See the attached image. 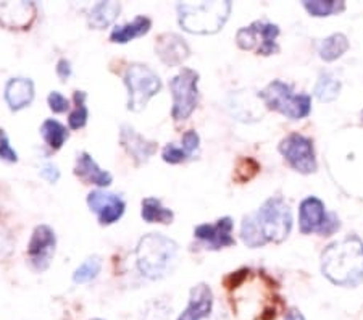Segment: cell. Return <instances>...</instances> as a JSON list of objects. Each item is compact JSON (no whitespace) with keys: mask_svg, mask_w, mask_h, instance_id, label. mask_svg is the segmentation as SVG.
Returning <instances> with one entry per match:
<instances>
[{"mask_svg":"<svg viewBox=\"0 0 363 320\" xmlns=\"http://www.w3.org/2000/svg\"><path fill=\"white\" fill-rule=\"evenodd\" d=\"M55 233L49 225H39L34 228L31 240H29L28 244V255L34 269L38 272L49 269L52 258L55 254Z\"/></svg>","mask_w":363,"mask_h":320,"instance_id":"cell-10","label":"cell"},{"mask_svg":"<svg viewBox=\"0 0 363 320\" xmlns=\"http://www.w3.org/2000/svg\"><path fill=\"white\" fill-rule=\"evenodd\" d=\"M102 269V260L99 255H91L73 273L74 283H89L96 278Z\"/></svg>","mask_w":363,"mask_h":320,"instance_id":"cell-26","label":"cell"},{"mask_svg":"<svg viewBox=\"0 0 363 320\" xmlns=\"http://www.w3.org/2000/svg\"><path fill=\"white\" fill-rule=\"evenodd\" d=\"M155 52L168 67H178L189 57L191 50L186 40L173 33L160 34L155 40Z\"/></svg>","mask_w":363,"mask_h":320,"instance_id":"cell-15","label":"cell"},{"mask_svg":"<svg viewBox=\"0 0 363 320\" xmlns=\"http://www.w3.org/2000/svg\"><path fill=\"white\" fill-rule=\"evenodd\" d=\"M40 135L52 149H60L68 139V130L57 120H45L40 126Z\"/></svg>","mask_w":363,"mask_h":320,"instance_id":"cell-24","label":"cell"},{"mask_svg":"<svg viewBox=\"0 0 363 320\" xmlns=\"http://www.w3.org/2000/svg\"><path fill=\"white\" fill-rule=\"evenodd\" d=\"M87 206L97 215L102 225H112L123 217L126 204L120 196L108 193L105 189H96L87 196Z\"/></svg>","mask_w":363,"mask_h":320,"instance_id":"cell-11","label":"cell"},{"mask_svg":"<svg viewBox=\"0 0 363 320\" xmlns=\"http://www.w3.org/2000/svg\"><path fill=\"white\" fill-rule=\"evenodd\" d=\"M349 49V40L344 34H333L318 44V54L326 62H333Z\"/></svg>","mask_w":363,"mask_h":320,"instance_id":"cell-23","label":"cell"},{"mask_svg":"<svg viewBox=\"0 0 363 320\" xmlns=\"http://www.w3.org/2000/svg\"><path fill=\"white\" fill-rule=\"evenodd\" d=\"M36 20L33 2H0V26L5 29H28Z\"/></svg>","mask_w":363,"mask_h":320,"instance_id":"cell-12","label":"cell"},{"mask_svg":"<svg viewBox=\"0 0 363 320\" xmlns=\"http://www.w3.org/2000/svg\"><path fill=\"white\" fill-rule=\"evenodd\" d=\"M341 83L331 73H321L317 86H315V96L321 102H333L339 96Z\"/></svg>","mask_w":363,"mask_h":320,"instance_id":"cell-25","label":"cell"},{"mask_svg":"<svg viewBox=\"0 0 363 320\" xmlns=\"http://www.w3.org/2000/svg\"><path fill=\"white\" fill-rule=\"evenodd\" d=\"M13 248L15 240L13 236H11L10 230L5 225L0 224V260L7 259L9 255L13 253Z\"/></svg>","mask_w":363,"mask_h":320,"instance_id":"cell-30","label":"cell"},{"mask_svg":"<svg viewBox=\"0 0 363 320\" xmlns=\"http://www.w3.org/2000/svg\"><path fill=\"white\" fill-rule=\"evenodd\" d=\"M279 153L284 159L301 173H313L317 170V160H315L313 145L308 138L292 133L286 136L279 144Z\"/></svg>","mask_w":363,"mask_h":320,"instance_id":"cell-9","label":"cell"},{"mask_svg":"<svg viewBox=\"0 0 363 320\" xmlns=\"http://www.w3.org/2000/svg\"><path fill=\"white\" fill-rule=\"evenodd\" d=\"M286 320H306L301 312L297 309H291L288 314H286Z\"/></svg>","mask_w":363,"mask_h":320,"instance_id":"cell-38","label":"cell"},{"mask_svg":"<svg viewBox=\"0 0 363 320\" xmlns=\"http://www.w3.org/2000/svg\"><path fill=\"white\" fill-rule=\"evenodd\" d=\"M74 102L76 107L72 114L68 116V125L72 130H79L87 123V118H89V110L86 107V92L76 91L74 92Z\"/></svg>","mask_w":363,"mask_h":320,"instance_id":"cell-27","label":"cell"},{"mask_svg":"<svg viewBox=\"0 0 363 320\" xmlns=\"http://www.w3.org/2000/svg\"><path fill=\"white\" fill-rule=\"evenodd\" d=\"M57 75L62 81H67L72 77V63H69L67 58H60L57 63Z\"/></svg>","mask_w":363,"mask_h":320,"instance_id":"cell-36","label":"cell"},{"mask_svg":"<svg viewBox=\"0 0 363 320\" xmlns=\"http://www.w3.org/2000/svg\"><path fill=\"white\" fill-rule=\"evenodd\" d=\"M150 28H152L150 18H147V16H136V18L130 23L115 26L112 34H110V39H112V43H116V44H126L133 39L147 34L150 31Z\"/></svg>","mask_w":363,"mask_h":320,"instance_id":"cell-20","label":"cell"},{"mask_svg":"<svg viewBox=\"0 0 363 320\" xmlns=\"http://www.w3.org/2000/svg\"><path fill=\"white\" fill-rule=\"evenodd\" d=\"M259 170H260V165L257 164L254 159H250V157H244V159L238 162L236 170H234V180H236L238 183L250 182V180L259 173Z\"/></svg>","mask_w":363,"mask_h":320,"instance_id":"cell-29","label":"cell"},{"mask_svg":"<svg viewBox=\"0 0 363 320\" xmlns=\"http://www.w3.org/2000/svg\"><path fill=\"white\" fill-rule=\"evenodd\" d=\"M125 84L128 87V109L131 112L144 110L147 102L160 91L162 81L154 70L143 63H133L125 73Z\"/></svg>","mask_w":363,"mask_h":320,"instance_id":"cell-5","label":"cell"},{"mask_svg":"<svg viewBox=\"0 0 363 320\" xmlns=\"http://www.w3.org/2000/svg\"><path fill=\"white\" fill-rule=\"evenodd\" d=\"M121 10L118 2H99L91 9L87 15V23L94 29H104L112 25Z\"/></svg>","mask_w":363,"mask_h":320,"instance_id":"cell-21","label":"cell"},{"mask_svg":"<svg viewBox=\"0 0 363 320\" xmlns=\"http://www.w3.org/2000/svg\"><path fill=\"white\" fill-rule=\"evenodd\" d=\"M268 109L277 110L291 120H301L310 114V97L307 94H294L289 84L273 81L259 96Z\"/></svg>","mask_w":363,"mask_h":320,"instance_id":"cell-6","label":"cell"},{"mask_svg":"<svg viewBox=\"0 0 363 320\" xmlns=\"http://www.w3.org/2000/svg\"><path fill=\"white\" fill-rule=\"evenodd\" d=\"M247 273H249V270H239V272H236V273H233V275H230L226 278V285H228V288H238L239 285H241L242 282H244V278L247 277Z\"/></svg>","mask_w":363,"mask_h":320,"instance_id":"cell-37","label":"cell"},{"mask_svg":"<svg viewBox=\"0 0 363 320\" xmlns=\"http://www.w3.org/2000/svg\"><path fill=\"white\" fill-rule=\"evenodd\" d=\"M303 7L313 16H330L344 10V2H335V0H315V2H303Z\"/></svg>","mask_w":363,"mask_h":320,"instance_id":"cell-28","label":"cell"},{"mask_svg":"<svg viewBox=\"0 0 363 320\" xmlns=\"http://www.w3.org/2000/svg\"><path fill=\"white\" fill-rule=\"evenodd\" d=\"M34 99V83L28 78H11L5 86V101L11 110L28 107Z\"/></svg>","mask_w":363,"mask_h":320,"instance_id":"cell-19","label":"cell"},{"mask_svg":"<svg viewBox=\"0 0 363 320\" xmlns=\"http://www.w3.org/2000/svg\"><path fill=\"white\" fill-rule=\"evenodd\" d=\"M199 73L191 68H183L169 81V89L173 94L172 115L177 121L189 118L199 102Z\"/></svg>","mask_w":363,"mask_h":320,"instance_id":"cell-7","label":"cell"},{"mask_svg":"<svg viewBox=\"0 0 363 320\" xmlns=\"http://www.w3.org/2000/svg\"><path fill=\"white\" fill-rule=\"evenodd\" d=\"M183 149L186 150L187 155H194L196 150L199 149V135L196 131H186L183 136Z\"/></svg>","mask_w":363,"mask_h":320,"instance_id":"cell-34","label":"cell"},{"mask_svg":"<svg viewBox=\"0 0 363 320\" xmlns=\"http://www.w3.org/2000/svg\"><path fill=\"white\" fill-rule=\"evenodd\" d=\"M179 25L192 34H215L225 26L231 13V2L179 4Z\"/></svg>","mask_w":363,"mask_h":320,"instance_id":"cell-4","label":"cell"},{"mask_svg":"<svg viewBox=\"0 0 363 320\" xmlns=\"http://www.w3.org/2000/svg\"><path fill=\"white\" fill-rule=\"evenodd\" d=\"M94 320H104V319H94Z\"/></svg>","mask_w":363,"mask_h":320,"instance_id":"cell-39","label":"cell"},{"mask_svg":"<svg viewBox=\"0 0 363 320\" xmlns=\"http://www.w3.org/2000/svg\"><path fill=\"white\" fill-rule=\"evenodd\" d=\"M47 101H49V107H50V110L54 114H63V112H67V110L69 109L68 99L65 96H62L60 92H57V91L50 92L49 99H47Z\"/></svg>","mask_w":363,"mask_h":320,"instance_id":"cell-32","label":"cell"},{"mask_svg":"<svg viewBox=\"0 0 363 320\" xmlns=\"http://www.w3.org/2000/svg\"><path fill=\"white\" fill-rule=\"evenodd\" d=\"M328 215L325 212L323 202L317 197H307L301 204V211H298V224H301V231L303 235L318 231L321 233L326 224Z\"/></svg>","mask_w":363,"mask_h":320,"instance_id":"cell-17","label":"cell"},{"mask_svg":"<svg viewBox=\"0 0 363 320\" xmlns=\"http://www.w3.org/2000/svg\"><path fill=\"white\" fill-rule=\"evenodd\" d=\"M321 270L335 285H360L363 282V243L357 236L333 243L321 255Z\"/></svg>","mask_w":363,"mask_h":320,"instance_id":"cell-2","label":"cell"},{"mask_svg":"<svg viewBox=\"0 0 363 320\" xmlns=\"http://www.w3.org/2000/svg\"><path fill=\"white\" fill-rule=\"evenodd\" d=\"M233 226V220L230 217H223L215 225H199L194 230V235L207 246V249L216 251V249H223L234 244V238L231 236Z\"/></svg>","mask_w":363,"mask_h":320,"instance_id":"cell-13","label":"cell"},{"mask_svg":"<svg viewBox=\"0 0 363 320\" xmlns=\"http://www.w3.org/2000/svg\"><path fill=\"white\" fill-rule=\"evenodd\" d=\"M279 28L273 23L254 21L250 26L241 28L236 34V43L244 50H257L262 55H272L278 52L277 38Z\"/></svg>","mask_w":363,"mask_h":320,"instance_id":"cell-8","label":"cell"},{"mask_svg":"<svg viewBox=\"0 0 363 320\" xmlns=\"http://www.w3.org/2000/svg\"><path fill=\"white\" fill-rule=\"evenodd\" d=\"M213 306V293L205 283H199L191 289L189 304L178 320H202L210 316Z\"/></svg>","mask_w":363,"mask_h":320,"instance_id":"cell-16","label":"cell"},{"mask_svg":"<svg viewBox=\"0 0 363 320\" xmlns=\"http://www.w3.org/2000/svg\"><path fill=\"white\" fill-rule=\"evenodd\" d=\"M292 228V214L281 197H272L254 214L245 215L241 238L245 246L260 248L267 243L284 241Z\"/></svg>","mask_w":363,"mask_h":320,"instance_id":"cell-1","label":"cell"},{"mask_svg":"<svg viewBox=\"0 0 363 320\" xmlns=\"http://www.w3.org/2000/svg\"><path fill=\"white\" fill-rule=\"evenodd\" d=\"M74 175L83 180L84 183L97 184V186H102V188H107V186L112 184V180H113L112 175H110L107 170H102V168L97 165V162L94 160L87 153H81L78 155V159H76Z\"/></svg>","mask_w":363,"mask_h":320,"instance_id":"cell-18","label":"cell"},{"mask_svg":"<svg viewBox=\"0 0 363 320\" xmlns=\"http://www.w3.org/2000/svg\"><path fill=\"white\" fill-rule=\"evenodd\" d=\"M140 215H143V219L147 224L168 225L172 224L174 219L172 209H167L157 197H145L143 201V211H140Z\"/></svg>","mask_w":363,"mask_h":320,"instance_id":"cell-22","label":"cell"},{"mask_svg":"<svg viewBox=\"0 0 363 320\" xmlns=\"http://www.w3.org/2000/svg\"><path fill=\"white\" fill-rule=\"evenodd\" d=\"M0 159L7 160V162H16L18 160V154L11 149L10 141L7 135H5L4 130H0Z\"/></svg>","mask_w":363,"mask_h":320,"instance_id":"cell-33","label":"cell"},{"mask_svg":"<svg viewBox=\"0 0 363 320\" xmlns=\"http://www.w3.org/2000/svg\"><path fill=\"white\" fill-rule=\"evenodd\" d=\"M40 177L45 178L49 183H57L60 178V170L54 164H45L40 168Z\"/></svg>","mask_w":363,"mask_h":320,"instance_id":"cell-35","label":"cell"},{"mask_svg":"<svg viewBox=\"0 0 363 320\" xmlns=\"http://www.w3.org/2000/svg\"><path fill=\"white\" fill-rule=\"evenodd\" d=\"M120 143L138 165H143L157 153V143L149 141L134 130L131 125H121Z\"/></svg>","mask_w":363,"mask_h":320,"instance_id":"cell-14","label":"cell"},{"mask_svg":"<svg viewBox=\"0 0 363 320\" xmlns=\"http://www.w3.org/2000/svg\"><path fill=\"white\" fill-rule=\"evenodd\" d=\"M163 160L168 162V164H179V162L186 160L187 155L186 150L183 149V145H177V144H168L165 149H163Z\"/></svg>","mask_w":363,"mask_h":320,"instance_id":"cell-31","label":"cell"},{"mask_svg":"<svg viewBox=\"0 0 363 320\" xmlns=\"http://www.w3.org/2000/svg\"><path fill=\"white\" fill-rule=\"evenodd\" d=\"M138 269L149 280H160L178 264V244L162 233H149L140 238L136 249Z\"/></svg>","mask_w":363,"mask_h":320,"instance_id":"cell-3","label":"cell"}]
</instances>
